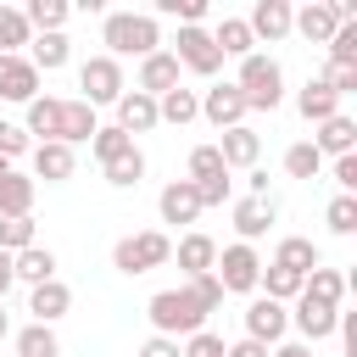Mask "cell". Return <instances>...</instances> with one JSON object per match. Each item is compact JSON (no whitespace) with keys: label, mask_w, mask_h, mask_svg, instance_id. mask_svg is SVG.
I'll list each match as a JSON object with an SVG mask.
<instances>
[{"label":"cell","mask_w":357,"mask_h":357,"mask_svg":"<svg viewBox=\"0 0 357 357\" xmlns=\"http://www.w3.org/2000/svg\"><path fill=\"white\" fill-rule=\"evenodd\" d=\"M324 223H329V234H357V195H335L329 206H324Z\"/></svg>","instance_id":"cell-39"},{"label":"cell","mask_w":357,"mask_h":357,"mask_svg":"<svg viewBox=\"0 0 357 357\" xmlns=\"http://www.w3.org/2000/svg\"><path fill=\"white\" fill-rule=\"evenodd\" d=\"M67 307H73V290H67L61 279H45V284L28 290V312H33V324H56V318H67Z\"/></svg>","instance_id":"cell-24"},{"label":"cell","mask_w":357,"mask_h":357,"mask_svg":"<svg viewBox=\"0 0 357 357\" xmlns=\"http://www.w3.org/2000/svg\"><path fill=\"white\" fill-rule=\"evenodd\" d=\"M28 245H39V240H33V218H0V251L17 257V251H28Z\"/></svg>","instance_id":"cell-40"},{"label":"cell","mask_w":357,"mask_h":357,"mask_svg":"<svg viewBox=\"0 0 357 357\" xmlns=\"http://www.w3.org/2000/svg\"><path fill=\"white\" fill-rule=\"evenodd\" d=\"M173 257V240L162 234V229H139V234H123L117 245H112V268L117 273H151V268H162Z\"/></svg>","instance_id":"cell-4"},{"label":"cell","mask_w":357,"mask_h":357,"mask_svg":"<svg viewBox=\"0 0 357 357\" xmlns=\"http://www.w3.org/2000/svg\"><path fill=\"white\" fill-rule=\"evenodd\" d=\"M335 184H340V195L357 190V151L351 156H335Z\"/></svg>","instance_id":"cell-49"},{"label":"cell","mask_w":357,"mask_h":357,"mask_svg":"<svg viewBox=\"0 0 357 357\" xmlns=\"http://www.w3.org/2000/svg\"><path fill=\"white\" fill-rule=\"evenodd\" d=\"M22 17H28V28H33V33H61V28H67V17H73V6H67V0H28V6H22Z\"/></svg>","instance_id":"cell-33"},{"label":"cell","mask_w":357,"mask_h":357,"mask_svg":"<svg viewBox=\"0 0 357 357\" xmlns=\"http://www.w3.org/2000/svg\"><path fill=\"white\" fill-rule=\"evenodd\" d=\"M212 262H218V240H212V234H201V229H190V234L178 240V268H184V279L212 273Z\"/></svg>","instance_id":"cell-25"},{"label":"cell","mask_w":357,"mask_h":357,"mask_svg":"<svg viewBox=\"0 0 357 357\" xmlns=\"http://www.w3.org/2000/svg\"><path fill=\"white\" fill-rule=\"evenodd\" d=\"M245 318V340H262V346H279L290 335V307L268 301V296H251V307L240 312Z\"/></svg>","instance_id":"cell-8"},{"label":"cell","mask_w":357,"mask_h":357,"mask_svg":"<svg viewBox=\"0 0 357 357\" xmlns=\"http://www.w3.org/2000/svg\"><path fill=\"white\" fill-rule=\"evenodd\" d=\"M145 318H151V329H156V335H167V340H190V335H201V329H206L212 307H206L190 284H178V290H156V296L145 301Z\"/></svg>","instance_id":"cell-1"},{"label":"cell","mask_w":357,"mask_h":357,"mask_svg":"<svg viewBox=\"0 0 357 357\" xmlns=\"http://www.w3.org/2000/svg\"><path fill=\"white\" fill-rule=\"evenodd\" d=\"M201 117L223 134V128H240L245 123V100H240V89L234 84H212L206 95H201Z\"/></svg>","instance_id":"cell-11"},{"label":"cell","mask_w":357,"mask_h":357,"mask_svg":"<svg viewBox=\"0 0 357 357\" xmlns=\"http://www.w3.org/2000/svg\"><path fill=\"white\" fill-rule=\"evenodd\" d=\"M162 117H156V100L151 95H139V89H123L117 95V128L134 139V134H151Z\"/></svg>","instance_id":"cell-19"},{"label":"cell","mask_w":357,"mask_h":357,"mask_svg":"<svg viewBox=\"0 0 357 357\" xmlns=\"http://www.w3.org/2000/svg\"><path fill=\"white\" fill-rule=\"evenodd\" d=\"M335 28H340V17H335L329 0H307V6L290 17V33H301V39H312V45H329Z\"/></svg>","instance_id":"cell-15"},{"label":"cell","mask_w":357,"mask_h":357,"mask_svg":"<svg viewBox=\"0 0 357 357\" xmlns=\"http://www.w3.org/2000/svg\"><path fill=\"white\" fill-rule=\"evenodd\" d=\"M95 106H84V100H61V145H84V139H95Z\"/></svg>","instance_id":"cell-32"},{"label":"cell","mask_w":357,"mask_h":357,"mask_svg":"<svg viewBox=\"0 0 357 357\" xmlns=\"http://www.w3.org/2000/svg\"><path fill=\"white\" fill-rule=\"evenodd\" d=\"M78 100L84 106H117V95L128 89L123 84V61H112V56H89L84 67H78Z\"/></svg>","instance_id":"cell-6"},{"label":"cell","mask_w":357,"mask_h":357,"mask_svg":"<svg viewBox=\"0 0 357 357\" xmlns=\"http://www.w3.org/2000/svg\"><path fill=\"white\" fill-rule=\"evenodd\" d=\"M195 195H201V212H206V206H223V201H229V173L201 178V184H195Z\"/></svg>","instance_id":"cell-46"},{"label":"cell","mask_w":357,"mask_h":357,"mask_svg":"<svg viewBox=\"0 0 357 357\" xmlns=\"http://www.w3.org/2000/svg\"><path fill=\"white\" fill-rule=\"evenodd\" d=\"M318 78H324V84H329L340 100H346V95H357V67H324Z\"/></svg>","instance_id":"cell-45"},{"label":"cell","mask_w":357,"mask_h":357,"mask_svg":"<svg viewBox=\"0 0 357 357\" xmlns=\"http://www.w3.org/2000/svg\"><path fill=\"white\" fill-rule=\"evenodd\" d=\"M56 351H61V340H56L50 324H22L17 329V357H56Z\"/></svg>","instance_id":"cell-36"},{"label":"cell","mask_w":357,"mask_h":357,"mask_svg":"<svg viewBox=\"0 0 357 357\" xmlns=\"http://www.w3.org/2000/svg\"><path fill=\"white\" fill-rule=\"evenodd\" d=\"M22 134H28L33 145L61 139V100H56V95H33V100H28V123H22Z\"/></svg>","instance_id":"cell-21"},{"label":"cell","mask_w":357,"mask_h":357,"mask_svg":"<svg viewBox=\"0 0 357 357\" xmlns=\"http://www.w3.org/2000/svg\"><path fill=\"white\" fill-rule=\"evenodd\" d=\"M100 45H106L112 61H123V56H139V61H145L151 50H162V28H156L151 11H106Z\"/></svg>","instance_id":"cell-2"},{"label":"cell","mask_w":357,"mask_h":357,"mask_svg":"<svg viewBox=\"0 0 357 357\" xmlns=\"http://www.w3.org/2000/svg\"><path fill=\"white\" fill-rule=\"evenodd\" d=\"M28 151H33V139L22 134V123H0V162H17Z\"/></svg>","instance_id":"cell-44"},{"label":"cell","mask_w":357,"mask_h":357,"mask_svg":"<svg viewBox=\"0 0 357 357\" xmlns=\"http://www.w3.org/2000/svg\"><path fill=\"white\" fill-rule=\"evenodd\" d=\"M156 212H162V223H195V218H201V195H195V184H190V178L162 184Z\"/></svg>","instance_id":"cell-17"},{"label":"cell","mask_w":357,"mask_h":357,"mask_svg":"<svg viewBox=\"0 0 357 357\" xmlns=\"http://www.w3.org/2000/svg\"><path fill=\"white\" fill-rule=\"evenodd\" d=\"M11 279H22L28 290L45 284V279H56V251H50V245H28V251H17V257H11Z\"/></svg>","instance_id":"cell-26"},{"label":"cell","mask_w":357,"mask_h":357,"mask_svg":"<svg viewBox=\"0 0 357 357\" xmlns=\"http://www.w3.org/2000/svg\"><path fill=\"white\" fill-rule=\"evenodd\" d=\"M173 61L190 67L195 78H212V73L223 67V56H218V45H212L206 28H178V39H173Z\"/></svg>","instance_id":"cell-7"},{"label":"cell","mask_w":357,"mask_h":357,"mask_svg":"<svg viewBox=\"0 0 357 357\" xmlns=\"http://www.w3.org/2000/svg\"><path fill=\"white\" fill-rule=\"evenodd\" d=\"M156 117H162V123H173V128H184V123H195V117H201V95L178 84V89L156 95Z\"/></svg>","instance_id":"cell-29"},{"label":"cell","mask_w":357,"mask_h":357,"mask_svg":"<svg viewBox=\"0 0 357 357\" xmlns=\"http://www.w3.org/2000/svg\"><path fill=\"white\" fill-rule=\"evenodd\" d=\"M212 279L223 284V296H251L257 290V279H262V257H257V245H223L218 251V262H212Z\"/></svg>","instance_id":"cell-5"},{"label":"cell","mask_w":357,"mask_h":357,"mask_svg":"<svg viewBox=\"0 0 357 357\" xmlns=\"http://www.w3.org/2000/svg\"><path fill=\"white\" fill-rule=\"evenodd\" d=\"M329 67H357V22H340L329 39Z\"/></svg>","instance_id":"cell-42"},{"label":"cell","mask_w":357,"mask_h":357,"mask_svg":"<svg viewBox=\"0 0 357 357\" xmlns=\"http://www.w3.org/2000/svg\"><path fill=\"white\" fill-rule=\"evenodd\" d=\"M67 56H73L67 33H33V39H28V61H33L39 73H56V67H67Z\"/></svg>","instance_id":"cell-31"},{"label":"cell","mask_w":357,"mask_h":357,"mask_svg":"<svg viewBox=\"0 0 357 357\" xmlns=\"http://www.w3.org/2000/svg\"><path fill=\"white\" fill-rule=\"evenodd\" d=\"M273 218H279V206H273V201H262V195H245V201H234V234H240V245L262 240V234L273 229Z\"/></svg>","instance_id":"cell-18"},{"label":"cell","mask_w":357,"mask_h":357,"mask_svg":"<svg viewBox=\"0 0 357 357\" xmlns=\"http://www.w3.org/2000/svg\"><path fill=\"white\" fill-rule=\"evenodd\" d=\"M6 173H11V162H0V178H6Z\"/></svg>","instance_id":"cell-54"},{"label":"cell","mask_w":357,"mask_h":357,"mask_svg":"<svg viewBox=\"0 0 357 357\" xmlns=\"http://www.w3.org/2000/svg\"><path fill=\"white\" fill-rule=\"evenodd\" d=\"M11 340V312H6V301H0V346Z\"/></svg>","instance_id":"cell-53"},{"label":"cell","mask_w":357,"mask_h":357,"mask_svg":"<svg viewBox=\"0 0 357 357\" xmlns=\"http://www.w3.org/2000/svg\"><path fill=\"white\" fill-rule=\"evenodd\" d=\"M307 145H312L318 156H351V151H357V123H351L346 112H335L329 123H318V128H312V139H307Z\"/></svg>","instance_id":"cell-16"},{"label":"cell","mask_w":357,"mask_h":357,"mask_svg":"<svg viewBox=\"0 0 357 357\" xmlns=\"http://www.w3.org/2000/svg\"><path fill=\"white\" fill-rule=\"evenodd\" d=\"M33 156V184L45 178V184H61V178H73V167H78V156H73V145H61V139H45V145H33L28 151Z\"/></svg>","instance_id":"cell-13"},{"label":"cell","mask_w":357,"mask_h":357,"mask_svg":"<svg viewBox=\"0 0 357 357\" xmlns=\"http://www.w3.org/2000/svg\"><path fill=\"white\" fill-rule=\"evenodd\" d=\"M234 89H240L245 112H273V106L284 100V67H279L273 56L251 50V56L240 61V73H234Z\"/></svg>","instance_id":"cell-3"},{"label":"cell","mask_w":357,"mask_h":357,"mask_svg":"<svg viewBox=\"0 0 357 357\" xmlns=\"http://www.w3.org/2000/svg\"><path fill=\"white\" fill-rule=\"evenodd\" d=\"M212 45H218V56H234V61H245V56L257 50V39H251L245 17H223V22L212 28Z\"/></svg>","instance_id":"cell-28"},{"label":"cell","mask_w":357,"mask_h":357,"mask_svg":"<svg viewBox=\"0 0 357 357\" xmlns=\"http://www.w3.org/2000/svg\"><path fill=\"white\" fill-rule=\"evenodd\" d=\"M346 290H351V279H346L340 268H324V262H318V268L301 279V296H307V301H324V307H335V312H340Z\"/></svg>","instance_id":"cell-23"},{"label":"cell","mask_w":357,"mask_h":357,"mask_svg":"<svg viewBox=\"0 0 357 357\" xmlns=\"http://www.w3.org/2000/svg\"><path fill=\"white\" fill-rule=\"evenodd\" d=\"M184 357H223V340H218L212 329H201V335L184 340Z\"/></svg>","instance_id":"cell-47"},{"label":"cell","mask_w":357,"mask_h":357,"mask_svg":"<svg viewBox=\"0 0 357 357\" xmlns=\"http://www.w3.org/2000/svg\"><path fill=\"white\" fill-rule=\"evenodd\" d=\"M296 112H301V117H307V123L318 128V123H329V117L340 112V95H335V89L324 84V78H307V84L296 89Z\"/></svg>","instance_id":"cell-20"},{"label":"cell","mask_w":357,"mask_h":357,"mask_svg":"<svg viewBox=\"0 0 357 357\" xmlns=\"http://www.w3.org/2000/svg\"><path fill=\"white\" fill-rule=\"evenodd\" d=\"M33 39L22 6H0V56H22V45Z\"/></svg>","instance_id":"cell-35"},{"label":"cell","mask_w":357,"mask_h":357,"mask_svg":"<svg viewBox=\"0 0 357 357\" xmlns=\"http://www.w3.org/2000/svg\"><path fill=\"white\" fill-rule=\"evenodd\" d=\"M33 190H39V184L11 167V173L0 178V218H33Z\"/></svg>","instance_id":"cell-27"},{"label":"cell","mask_w":357,"mask_h":357,"mask_svg":"<svg viewBox=\"0 0 357 357\" xmlns=\"http://www.w3.org/2000/svg\"><path fill=\"white\" fill-rule=\"evenodd\" d=\"M178 73H184V67L173 61V50H151V56L139 61V78H134V89L156 100V95H167V89H178Z\"/></svg>","instance_id":"cell-12"},{"label":"cell","mask_w":357,"mask_h":357,"mask_svg":"<svg viewBox=\"0 0 357 357\" xmlns=\"http://www.w3.org/2000/svg\"><path fill=\"white\" fill-rule=\"evenodd\" d=\"M335 324H340V312H335V307H324V301H307V296H296V301H290V329H296L307 346L329 340V335H335Z\"/></svg>","instance_id":"cell-9"},{"label":"cell","mask_w":357,"mask_h":357,"mask_svg":"<svg viewBox=\"0 0 357 357\" xmlns=\"http://www.w3.org/2000/svg\"><path fill=\"white\" fill-rule=\"evenodd\" d=\"M218 173H229V167H223V156H218V145H195V151H190V184L218 178Z\"/></svg>","instance_id":"cell-43"},{"label":"cell","mask_w":357,"mask_h":357,"mask_svg":"<svg viewBox=\"0 0 357 357\" xmlns=\"http://www.w3.org/2000/svg\"><path fill=\"white\" fill-rule=\"evenodd\" d=\"M257 290H262L268 301L290 307V301L301 296V273H290V268H273V262H262V279H257Z\"/></svg>","instance_id":"cell-34"},{"label":"cell","mask_w":357,"mask_h":357,"mask_svg":"<svg viewBox=\"0 0 357 357\" xmlns=\"http://www.w3.org/2000/svg\"><path fill=\"white\" fill-rule=\"evenodd\" d=\"M284 173H290V178H318V173H324V156H318L307 139H296V145L284 151Z\"/></svg>","instance_id":"cell-38"},{"label":"cell","mask_w":357,"mask_h":357,"mask_svg":"<svg viewBox=\"0 0 357 357\" xmlns=\"http://www.w3.org/2000/svg\"><path fill=\"white\" fill-rule=\"evenodd\" d=\"M218 156H223V167H257V156H262V134L257 128H223V139H218Z\"/></svg>","instance_id":"cell-22"},{"label":"cell","mask_w":357,"mask_h":357,"mask_svg":"<svg viewBox=\"0 0 357 357\" xmlns=\"http://www.w3.org/2000/svg\"><path fill=\"white\" fill-rule=\"evenodd\" d=\"M273 268H290V273H301V279H307V273L318 268V245H312L307 234H284V240H279V251H273Z\"/></svg>","instance_id":"cell-30"},{"label":"cell","mask_w":357,"mask_h":357,"mask_svg":"<svg viewBox=\"0 0 357 357\" xmlns=\"http://www.w3.org/2000/svg\"><path fill=\"white\" fill-rule=\"evenodd\" d=\"M11 284H17V279H11V257L0 251V301H6V290H11Z\"/></svg>","instance_id":"cell-52"},{"label":"cell","mask_w":357,"mask_h":357,"mask_svg":"<svg viewBox=\"0 0 357 357\" xmlns=\"http://www.w3.org/2000/svg\"><path fill=\"white\" fill-rule=\"evenodd\" d=\"M39 95V67L28 56H0V100H33Z\"/></svg>","instance_id":"cell-14"},{"label":"cell","mask_w":357,"mask_h":357,"mask_svg":"<svg viewBox=\"0 0 357 357\" xmlns=\"http://www.w3.org/2000/svg\"><path fill=\"white\" fill-rule=\"evenodd\" d=\"M223 357H268V346H262V340H245V335H240L234 346H223Z\"/></svg>","instance_id":"cell-50"},{"label":"cell","mask_w":357,"mask_h":357,"mask_svg":"<svg viewBox=\"0 0 357 357\" xmlns=\"http://www.w3.org/2000/svg\"><path fill=\"white\" fill-rule=\"evenodd\" d=\"M134 357H184V340H167V335H151Z\"/></svg>","instance_id":"cell-48"},{"label":"cell","mask_w":357,"mask_h":357,"mask_svg":"<svg viewBox=\"0 0 357 357\" xmlns=\"http://www.w3.org/2000/svg\"><path fill=\"white\" fill-rule=\"evenodd\" d=\"M268 357H312V346L307 340H279V346H268Z\"/></svg>","instance_id":"cell-51"},{"label":"cell","mask_w":357,"mask_h":357,"mask_svg":"<svg viewBox=\"0 0 357 357\" xmlns=\"http://www.w3.org/2000/svg\"><path fill=\"white\" fill-rule=\"evenodd\" d=\"M89 151H95V162L106 167L112 156H123V151H134V139H128V134H123V128L112 123V128H95V139H89Z\"/></svg>","instance_id":"cell-41"},{"label":"cell","mask_w":357,"mask_h":357,"mask_svg":"<svg viewBox=\"0 0 357 357\" xmlns=\"http://www.w3.org/2000/svg\"><path fill=\"white\" fill-rule=\"evenodd\" d=\"M139 178H145V156H139V145L106 162V184H117V190H134Z\"/></svg>","instance_id":"cell-37"},{"label":"cell","mask_w":357,"mask_h":357,"mask_svg":"<svg viewBox=\"0 0 357 357\" xmlns=\"http://www.w3.org/2000/svg\"><path fill=\"white\" fill-rule=\"evenodd\" d=\"M290 17H296V6H290V0H257V6H251V17H245V28H251V39H257V45H262V39H268V45H279V39L290 33Z\"/></svg>","instance_id":"cell-10"}]
</instances>
